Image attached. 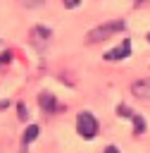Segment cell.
<instances>
[{"mask_svg": "<svg viewBox=\"0 0 150 153\" xmlns=\"http://www.w3.org/2000/svg\"><path fill=\"white\" fill-rule=\"evenodd\" d=\"M119 31H124V22H121V19L100 24V26H95V29H90V31L86 33V43H88V45H90V43H102V41L112 38V36L119 33Z\"/></svg>", "mask_w": 150, "mask_h": 153, "instance_id": "obj_1", "label": "cell"}, {"mask_svg": "<svg viewBox=\"0 0 150 153\" xmlns=\"http://www.w3.org/2000/svg\"><path fill=\"white\" fill-rule=\"evenodd\" d=\"M76 131L86 141L88 139H95L98 136V120H95V115H90L88 110L79 112V117H76Z\"/></svg>", "mask_w": 150, "mask_h": 153, "instance_id": "obj_2", "label": "cell"}, {"mask_svg": "<svg viewBox=\"0 0 150 153\" xmlns=\"http://www.w3.org/2000/svg\"><path fill=\"white\" fill-rule=\"evenodd\" d=\"M119 115L133 122V134H143V131H145V120H143V117H140L138 112H133V110H129L126 105H119Z\"/></svg>", "mask_w": 150, "mask_h": 153, "instance_id": "obj_3", "label": "cell"}, {"mask_svg": "<svg viewBox=\"0 0 150 153\" xmlns=\"http://www.w3.org/2000/svg\"><path fill=\"white\" fill-rule=\"evenodd\" d=\"M129 53H131V41H121V45H117V48H112V50L105 53V60L107 62H117V60L129 57Z\"/></svg>", "mask_w": 150, "mask_h": 153, "instance_id": "obj_4", "label": "cell"}, {"mask_svg": "<svg viewBox=\"0 0 150 153\" xmlns=\"http://www.w3.org/2000/svg\"><path fill=\"white\" fill-rule=\"evenodd\" d=\"M131 93L140 100H150V76L148 79H140V81H133L131 84Z\"/></svg>", "mask_w": 150, "mask_h": 153, "instance_id": "obj_5", "label": "cell"}, {"mask_svg": "<svg viewBox=\"0 0 150 153\" xmlns=\"http://www.w3.org/2000/svg\"><path fill=\"white\" fill-rule=\"evenodd\" d=\"M38 105L45 110V112H55L60 105H57V98L52 96V93H48V91H43L40 96H38Z\"/></svg>", "mask_w": 150, "mask_h": 153, "instance_id": "obj_6", "label": "cell"}, {"mask_svg": "<svg viewBox=\"0 0 150 153\" xmlns=\"http://www.w3.org/2000/svg\"><path fill=\"white\" fill-rule=\"evenodd\" d=\"M38 134H40V127H38V124H29V127H26V131H24V136H21V143H24V146H29L31 141H36V139H38Z\"/></svg>", "mask_w": 150, "mask_h": 153, "instance_id": "obj_7", "label": "cell"}, {"mask_svg": "<svg viewBox=\"0 0 150 153\" xmlns=\"http://www.w3.org/2000/svg\"><path fill=\"white\" fill-rule=\"evenodd\" d=\"M50 36H52V31H50V29H43V26L31 29V41H36V43H38V41H43V43H45Z\"/></svg>", "mask_w": 150, "mask_h": 153, "instance_id": "obj_8", "label": "cell"}, {"mask_svg": "<svg viewBox=\"0 0 150 153\" xmlns=\"http://www.w3.org/2000/svg\"><path fill=\"white\" fill-rule=\"evenodd\" d=\"M17 112H19V120H26V117H29V115H26V105H24V103H19V105H17Z\"/></svg>", "mask_w": 150, "mask_h": 153, "instance_id": "obj_9", "label": "cell"}, {"mask_svg": "<svg viewBox=\"0 0 150 153\" xmlns=\"http://www.w3.org/2000/svg\"><path fill=\"white\" fill-rule=\"evenodd\" d=\"M79 2H81V0H64V7H69V10H71V7H76Z\"/></svg>", "mask_w": 150, "mask_h": 153, "instance_id": "obj_10", "label": "cell"}, {"mask_svg": "<svg viewBox=\"0 0 150 153\" xmlns=\"http://www.w3.org/2000/svg\"><path fill=\"white\" fill-rule=\"evenodd\" d=\"M10 57H12L10 53H2V55H0V65H2V62H10Z\"/></svg>", "mask_w": 150, "mask_h": 153, "instance_id": "obj_11", "label": "cell"}, {"mask_svg": "<svg viewBox=\"0 0 150 153\" xmlns=\"http://www.w3.org/2000/svg\"><path fill=\"white\" fill-rule=\"evenodd\" d=\"M5 108H7V100H2V103H0V110H5Z\"/></svg>", "mask_w": 150, "mask_h": 153, "instance_id": "obj_12", "label": "cell"}, {"mask_svg": "<svg viewBox=\"0 0 150 153\" xmlns=\"http://www.w3.org/2000/svg\"><path fill=\"white\" fill-rule=\"evenodd\" d=\"M148 41H150V33H148Z\"/></svg>", "mask_w": 150, "mask_h": 153, "instance_id": "obj_13", "label": "cell"}]
</instances>
